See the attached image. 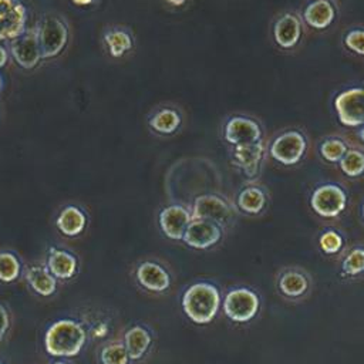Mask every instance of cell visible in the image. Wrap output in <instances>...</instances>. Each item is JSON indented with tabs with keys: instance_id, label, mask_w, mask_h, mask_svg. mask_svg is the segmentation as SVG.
<instances>
[{
	"instance_id": "6da1fadb",
	"label": "cell",
	"mask_w": 364,
	"mask_h": 364,
	"mask_svg": "<svg viewBox=\"0 0 364 364\" xmlns=\"http://www.w3.org/2000/svg\"><path fill=\"white\" fill-rule=\"evenodd\" d=\"M222 299L219 289L208 282L189 286L182 297V309L188 318L196 324L210 323L220 307Z\"/></svg>"
},
{
	"instance_id": "7a4b0ae2",
	"label": "cell",
	"mask_w": 364,
	"mask_h": 364,
	"mask_svg": "<svg viewBox=\"0 0 364 364\" xmlns=\"http://www.w3.org/2000/svg\"><path fill=\"white\" fill-rule=\"evenodd\" d=\"M85 340L87 333L80 323L63 318L47 328L44 347L53 357H74L82 350Z\"/></svg>"
},
{
	"instance_id": "3957f363",
	"label": "cell",
	"mask_w": 364,
	"mask_h": 364,
	"mask_svg": "<svg viewBox=\"0 0 364 364\" xmlns=\"http://www.w3.org/2000/svg\"><path fill=\"white\" fill-rule=\"evenodd\" d=\"M314 287L311 273L296 264L283 266L274 274V289L282 300L291 304H299L307 300Z\"/></svg>"
},
{
	"instance_id": "277c9868",
	"label": "cell",
	"mask_w": 364,
	"mask_h": 364,
	"mask_svg": "<svg viewBox=\"0 0 364 364\" xmlns=\"http://www.w3.org/2000/svg\"><path fill=\"white\" fill-rule=\"evenodd\" d=\"M311 210L323 219L340 218L348 205V193L338 182H321L310 193Z\"/></svg>"
},
{
	"instance_id": "5b68a950",
	"label": "cell",
	"mask_w": 364,
	"mask_h": 364,
	"mask_svg": "<svg viewBox=\"0 0 364 364\" xmlns=\"http://www.w3.org/2000/svg\"><path fill=\"white\" fill-rule=\"evenodd\" d=\"M260 307L262 300L259 293L247 286H237L230 289L222 300L225 316L237 324L252 321L259 314Z\"/></svg>"
},
{
	"instance_id": "8992f818",
	"label": "cell",
	"mask_w": 364,
	"mask_h": 364,
	"mask_svg": "<svg viewBox=\"0 0 364 364\" xmlns=\"http://www.w3.org/2000/svg\"><path fill=\"white\" fill-rule=\"evenodd\" d=\"M309 148L307 135L297 128L279 132L267 145L269 155L280 165H297Z\"/></svg>"
},
{
	"instance_id": "52a82bcc",
	"label": "cell",
	"mask_w": 364,
	"mask_h": 364,
	"mask_svg": "<svg viewBox=\"0 0 364 364\" xmlns=\"http://www.w3.org/2000/svg\"><path fill=\"white\" fill-rule=\"evenodd\" d=\"M37 30L41 58H53L64 50L68 40V28L61 18L47 14Z\"/></svg>"
},
{
	"instance_id": "ba28073f",
	"label": "cell",
	"mask_w": 364,
	"mask_h": 364,
	"mask_svg": "<svg viewBox=\"0 0 364 364\" xmlns=\"http://www.w3.org/2000/svg\"><path fill=\"white\" fill-rule=\"evenodd\" d=\"M192 219H203L226 228L233 220V208L219 195L205 193L199 195L192 206Z\"/></svg>"
},
{
	"instance_id": "9c48e42d",
	"label": "cell",
	"mask_w": 364,
	"mask_h": 364,
	"mask_svg": "<svg viewBox=\"0 0 364 364\" xmlns=\"http://www.w3.org/2000/svg\"><path fill=\"white\" fill-rule=\"evenodd\" d=\"M338 121L346 127L364 125V88L353 87L338 92L334 98Z\"/></svg>"
},
{
	"instance_id": "30bf717a",
	"label": "cell",
	"mask_w": 364,
	"mask_h": 364,
	"mask_svg": "<svg viewBox=\"0 0 364 364\" xmlns=\"http://www.w3.org/2000/svg\"><path fill=\"white\" fill-rule=\"evenodd\" d=\"M223 136L225 141L233 146L253 144L263 139V128L255 118L233 115L225 124Z\"/></svg>"
},
{
	"instance_id": "8fae6325",
	"label": "cell",
	"mask_w": 364,
	"mask_h": 364,
	"mask_svg": "<svg viewBox=\"0 0 364 364\" xmlns=\"http://www.w3.org/2000/svg\"><path fill=\"white\" fill-rule=\"evenodd\" d=\"M27 10L18 0H0V41L14 40L27 28Z\"/></svg>"
},
{
	"instance_id": "7c38bea8",
	"label": "cell",
	"mask_w": 364,
	"mask_h": 364,
	"mask_svg": "<svg viewBox=\"0 0 364 364\" xmlns=\"http://www.w3.org/2000/svg\"><path fill=\"white\" fill-rule=\"evenodd\" d=\"M223 236V228L215 222L203 219H192L188 225L183 242L193 249H209L220 242Z\"/></svg>"
},
{
	"instance_id": "4fadbf2b",
	"label": "cell",
	"mask_w": 364,
	"mask_h": 364,
	"mask_svg": "<svg viewBox=\"0 0 364 364\" xmlns=\"http://www.w3.org/2000/svg\"><path fill=\"white\" fill-rule=\"evenodd\" d=\"M10 51L16 63L26 68H34L41 60V51L38 44V30L28 28L20 37L14 38L10 44Z\"/></svg>"
},
{
	"instance_id": "5bb4252c",
	"label": "cell",
	"mask_w": 364,
	"mask_h": 364,
	"mask_svg": "<svg viewBox=\"0 0 364 364\" xmlns=\"http://www.w3.org/2000/svg\"><path fill=\"white\" fill-rule=\"evenodd\" d=\"M267 152V146L264 141L236 145L233 146V161L242 169L245 176L253 179L259 175L262 162Z\"/></svg>"
},
{
	"instance_id": "9a60e30c",
	"label": "cell",
	"mask_w": 364,
	"mask_h": 364,
	"mask_svg": "<svg viewBox=\"0 0 364 364\" xmlns=\"http://www.w3.org/2000/svg\"><path fill=\"white\" fill-rule=\"evenodd\" d=\"M301 18L296 13L286 11L273 23V38L280 48L289 50L296 47L301 38Z\"/></svg>"
},
{
	"instance_id": "2e32d148",
	"label": "cell",
	"mask_w": 364,
	"mask_h": 364,
	"mask_svg": "<svg viewBox=\"0 0 364 364\" xmlns=\"http://www.w3.org/2000/svg\"><path fill=\"white\" fill-rule=\"evenodd\" d=\"M192 213L182 205H169L159 213V226L165 236L173 240H182Z\"/></svg>"
},
{
	"instance_id": "e0dca14e",
	"label": "cell",
	"mask_w": 364,
	"mask_h": 364,
	"mask_svg": "<svg viewBox=\"0 0 364 364\" xmlns=\"http://www.w3.org/2000/svg\"><path fill=\"white\" fill-rule=\"evenodd\" d=\"M337 17V4L334 0H310L303 11V21L316 30H324L330 27Z\"/></svg>"
},
{
	"instance_id": "ac0fdd59",
	"label": "cell",
	"mask_w": 364,
	"mask_h": 364,
	"mask_svg": "<svg viewBox=\"0 0 364 364\" xmlns=\"http://www.w3.org/2000/svg\"><path fill=\"white\" fill-rule=\"evenodd\" d=\"M338 274L344 282H357L364 277V243L348 245L337 259Z\"/></svg>"
},
{
	"instance_id": "d6986e66",
	"label": "cell",
	"mask_w": 364,
	"mask_h": 364,
	"mask_svg": "<svg viewBox=\"0 0 364 364\" xmlns=\"http://www.w3.org/2000/svg\"><path fill=\"white\" fill-rule=\"evenodd\" d=\"M269 203V193L264 186L257 183L245 185L236 195V208L249 216H256L264 212Z\"/></svg>"
},
{
	"instance_id": "ffe728a7",
	"label": "cell",
	"mask_w": 364,
	"mask_h": 364,
	"mask_svg": "<svg viewBox=\"0 0 364 364\" xmlns=\"http://www.w3.org/2000/svg\"><path fill=\"white\" fill-rule=\"evenodd\" d=\"M136 280L151 291H165L171 286L169 273L156 262L141 263L136 269Z\"/></svg>"
},
{
	"instance_id": "44dd1931",
	"label": "cell",
	"mask_w": 364,
	"mask_h": 364,
	"mask_svg": "<svg viewBox=\"0 0 364 364\" xmlns=\"http://www.w3.org/2000/svg\"><path fill=\"white\" fill-rule=\"evenodd\" d=\"M47 267L55 279H71L77 272V259L67 250L51 247L47 257Z\"/></svg>"
},
{
	"instance_id": "7402d4cb",
	"label": "cell",
	"mask_w": 364,
	"mask_h": 364,
	"mask_svg": "<svg viewBox=\"0 0 364 364\" xmlns=\"http://www.w3.org/2000/svg\"><path fill=\"white\" fill-rule=\"evenodd\" d=\"M317 245L320 252L331 259H338L344 249L348 246L347 239L341 230L336 228H324L317 236Z\"/></svg>"
},
{
	"instance_id": "603a6c76",
	"label": "cell",
	"mask_w": 364,
	"mask_h": 364,
	"mask_svg": "<svg viewBox=\"0 0 364 364\" xmlns=\"http://www.w3.org/2000/svg\"><path fill=\"white\" fill-rule=\"evenodd\" d=\"M26 279L31 289L40 296H51L57 289L55 277L51 274L48 267L41 264L30 266L26 270Z\"/></svg>"
},
{
	"instance_id": "cb8c5ba5",
	"label": "cell",
	"mask_w": 364,
	"mask_h": 364,
	"mask_svg": "<svg viewBox=\"0 0 364 364\" xmlns=\"http://www.w3.org/2000/svg\"><path fill=\"white\" fill-rule=\"evenodd\" d=\"M124 346L131 360H139L151 346V334L142 326H134L124 336Z\"/></svg>"
},
{
	"instance_id": "d4e9b609",
	"label": "cell",
	"mask_w": 364,
	"mask_h": 364,
	"mask_svg": "<svg viewBox=\"0 0 364 364\" xmlns=\"http://www.w3.org/2000/svg\"><path fill=\"white\" fill-rule=\"evenodd\" d=\"M85 223H87V218L84 212L77 206L64 208L55 220L58 230L65 236L80 235L84 230Z\"/></svg>"
},
{
	"instance_id": "484cf974",
	"label": "cell",
	"mask_w": 364,
	"mask_h": 364,
	"mask_svg": "<svg viewBox=\"0 0 364 364\" xmlns=\"http://www.w3.org/2000/svg\"><path fill=\"white\" fill-rule=\"evenodd\" d=\"M350 146L351 144L346 138L338 135H330L324 136L318 142V154L324 161L330 164H338Z\"/></svg>"
},
{
	"instance_id": "4316f807",
	"label": "cell",
	"mask_w": 364,
	"mask_h": 364,
	"mask_svg": "<svg viewBox=\"0 0 364 364\" xmlns=\"http://www.w3.org/2000/svg\"><path fill=\"white\" fill-rule=\"evenodd\" d=\"M338 166L341 172L348 178H358L364 175V148L351 145L340 159Z\"/></svg>"
},
{
	"instance_id": "83f0119b",
	"label": "cell",
	"mask_w": 364,
	"mask_h": 364,
	"mask_svg": "<svg viewBox=\"0 0 364 364\" xmlns=\"http://www.w3.org/2000/svg\"><path fill=\"white\" fill-rule=\"evenodd\" d=\"M149 125L159 134H173L181 125V115L172 108H162L151 117Z\"/></svg>"
},
{
	"instance_id": "f1b7e54d",
	"label": "cell",
	"mask_w": 364,
	"mask_h": 364,
	"mask_svg": "<svg viewBox=\"0 0 364 364\" xmlns=\"http://www.w3.org/2000/svg\"><path fill=\"white\" fill-rule=\"evenodd\" d=\"M104 38L112 57H121L132 48V38L124 30H111Z\"/></svg>"
},
{
	"instance_id": "f546056e",
	"label": "cell",
	"mask_w": 364,
	"mask_h": 364,
	"mask_svg": "<svg viewBox=\"0 0 364 364\" xmlns=\"http://www.w3.org/2000/svg\"><path fill=\"white\" fill-rule=\"evenodd\" d=\"M20 262L16 255L10 252L0 253V280L4 283L14 282L20 276Z\"/></svg>"
},
{
	"instance_id": "4dcf8cb0",
	"label": "cell",
	"mask_w": 364,
	"mask_h": 364,
	"mask_svg": "<svg viewBox=\"0 0 364 364\" xmlns=\"http://www.w3.org/2000/svg\"><path fill=\"white\" fill-rule=\"evenodd\" d=\"M128 351L121 343H111L101 350L102 364H128Z\"/></svg>"
},
{
	"instance_id": "1f68e13d",
	"label": "cell",
	"mask_w": 364,
	"mask_h": 364,
	"mask_svg": "<svg viewBox=\"0 0 364 364\" xmlns=\"http://www.w3.org/2000/svg\"><path fill=\"white\" fill-rule=\"evenodd\" d=\"M344 46L358 54V55H364V28L363 27H354L350 28L346 34H344Z\"/></svg>"
},
{
	"instance_id": "d6a6232c",
	"label": "cell",
	"mask_w": 364,
	"mask_h": 364,
	"mask_svg": "<svg viewBox=\"0 0 364 364\" xmlns=\"http://www.w3.org/2000/svg\"><path fill=\"white\" fill-rule=\"evenodd\" d=\"M9 327H10V314L7 309L3 304H0V341L4 338Z\"/></svg>"
},
{
	"instance_id": "836d02e7",
	"label": "cell",
	"mask_w": 364,
	"mask_h": 364,
	"mask_svg": "<svg viewBox=\"0 0 364 364\" xmlns=\"http://www.w3.org/2000/svg\"><path fill=\"white\" fill-rule=\"evenodd\" d=\"M6 63H7V51L4 47L0 46V68L4 67Z\"/></svg>"
},
{
	"instance_id": "e575fe53",
	"label": "cell",
	"mask_w": 364,
	"mask_h": 364,
	"mask_svg": "<svg viewBox=\"0 0 364 364\" xmlns=\"http://www.w3.org/2000/svg\"><path fill=\"white\" fill-rule=\"evenodd\" d=\"M75 4H78V6H87V4H90L92 0H73Z\"/></svg>"
},
{
	"instance_id": "d590c367",
	"label": "cell",
	"mask_w": 364,
	"mask_h": 364,
	"mask_svg": "<svg viewBox=\"0 0 364 364\" xmlns=\"http://www.w3.org/2000/svg\"><path fill=\"white\" fill-rule=\"evenodd\" d=\"M358 138L361 139V142H364V125L360 127V131H358Z\"/></svg>"
},
{
	"instance_id": "8d00e7d4",
	"label": "cell",
	"mask_w": 364,
	"mask_h": 364,
	"mask_svg": "<svg viewBox=\"0 0 364 364\" xmlns=\"http://www.w3.org/2000/svg\"><path fill=\"white\" fill-rule=\"evenodd\" d=\"M361 215H363V219H364V202H363V206H361Z\"/></svg>"
},
{
	"instance_id": "74e56055",
	"label": "cell",
	"mask_w": 364,
	"mask_h": 364,
	"mask_svg": "<svg viewBox=\"0 0 364 364\" xmlns=\"http://www.w3.org/2000/svg\"><path fill=\"white\" fill-rule=\"evenodd\" d=\"M54 364H67V363H64V361H55Z\"/></svg>"
},
{
	"instance_id": "f35d334b",
	"label": "cell",
	"mask_w": 364,
	"mask_h": 364,
	"mask_svg": "<svg viewBox=\"0 0 364 364\" xmlns=\"http://www.w3.org/2000/svg\"><path fill=\"white\" fill-rule=\"evenodd\" d=\"M0 88H1V77H0Z\"/></svg>"
},
{
	"instance_id": "ab89813d",
	"label": "cell",
	"mask_w": 364,
	"mask_h": 364,
	"mask_svg": "<svg viewBox=\"0 0 364 364\" xmlns=\"http://www.w3.org/2000/svg\"><path fill=\"white\" fill-rule=\"evenodd\" d=\"M0 364H1V363H0Z\"/></svg>"
}]
</instances>
